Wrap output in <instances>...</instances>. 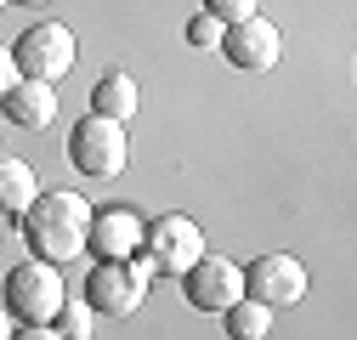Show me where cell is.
<instances>
[{"label":"cell","instance_id":"cell-17","mask_svg":"<svg viewBox=\"0 0 357 340\" xmlns=\"http://www.w3.org/2000/svg\"><path fill=\"white\" fill-rule=\"evenodd\" d=\"M188 40H193V46H221V23H215V17H204V12H199V17H193V23H188Z\"/></svg>","mask_w":357,"mask_h":340},{"label":"cell","instance_id":"cell-3","mask_svg":"<svg viewBox=\"0 0 357 340\" xmlns=\"http://www.w3.org/2000/svg\"><path fill=\"white\" fill-rule=\"evenodd\" d=\"M63 301H68V289H63V272L52 261H23V267L6 272V295H0L6 318H17V323H52Z\"/></svg>","mask_w":357,"mask_h":340},{"label":"cell","instance_id":"cell-1","mask_svg":"<svg viewBox=\"0 0 357 340\" xmlns=\"http://www.w3.org/2000/svg\"><path fill=\"white\" fill-rule=\"evenodd\" d=\"M23 244L34 261H74V255L85 249V238H91V204H85L79 193H40L29 210H23Z\"/></svg>","mask_w":357,"mask_h":340},{"label":"cell","instance_id":"cell-20","mask_svg":"<svg viewBox=\"0 0 357 340\" xmlns=\"http://www.w3.org/2000/svg\"><path fill=\"white\" fill-rule=\"evenodd\" d=\"M12 334V318H6V307H0V340H6Z\"/></svg>","mask_w":357,"mask_h":340},{"label":"cell","instance_id":"cell-21","mask_svg":"<svg viewBox=\"0 0 357 340\" xmlns=\"http://www.w3.org/2000/svg\"><path fill=\"white\" fill-rule=\"evenodd\" d=\"M17 6H46V0H17Z\"/></svg>","mask_w":357,"mask_h":340},{"label":"cell","instance_id":"cell-8","mask_svg":"<svg viewBox=\"0 0 357 340\" xmlns=\"http://www.w3.org/2000/svg\"><path fill=\"white\" fill-rule=\"evenodd\" d=\"M182 295H188V307L221 318L233 301H244V267L221 261V255H199V261L182 272Z\"/></svg>","mask_w":357,"mask_h":340},{"label":"cell","instance_id":"cell-9","mask_svg":"<svg viewBox=\"0 0 357 340\" xmlns=\"http://www.w3.org/2000/svg\"><path fill=\"white\" fill-rule=\"evenodd\" d=\"M244 295L261 307H301L306 301V267L295 261V255H261V261H250L244 272Z\"/></svg>","mask_w":357,"mask_h":340},{"label":"cell","instance_id":"cell-7","mask_svg":"<svg viewBox=\"0 0 357 340\" xmlns=\"http://www.w3.org/2000/svg\"><path fill=\"white\" fill-rule=\"evenodd\" d=\"M221 57H227L233 68H244V74H266V68H278V57H284V34H278V23H266L255 12L244 23L221 29Z\"/></svg>","mask_w":357,"mask_h":340},{"label":"cell","instance_id":"cell-15","mask_svg":"<svg viewBox=\"0 0 357 340\" xmlns=\"http://www.w3.org/2000/svg\"><path fill=\"white\" fill-rule=\"evenodd\" d=\"M52 329H57L63 340H91V329H97V312L85 307V301H79V307H74V301H63V307H57V318H52Z\"/></svg>","mask_w":357,"mask_h":340},{"label":"cell","instance_id":"cell-22","mask_svg":"<svg viewBox=\"0 0 357 340\" xmlns=\"http://www.w3.org/2000/svg\"><path fill=\"white\" fill-rule=\"evenodd\" d=\"M0 6H6V0H0Z\"/></svg>","mask_w":357,"mask_h":340},{"label":"cell","instance_id":"cell-5","mask_svg":"<svg viewBox=\"0 0 357 340\" xmlns=\"http://www.w3.org/2000/svg\"><path fill=\"white\" fill-rule=\"evenodd\" d=\"M125 159H130V142H125V125H114V119L85 114L74 131H68V164L79 170V176L108 182V176L125 170Z\"/></svg>","mask_w":357,"mask_h":340},{"label":"cell","instance_id":"cell-16","mask_svg":"<svg viewBox=\"0 0 357 340\" xmlns=\"http://www.w3.org/2000/svg\"><path fill=\"white\" fill-rule=\"evenodd\" d=\"M255 6H261V0H204V17H215L221 29H227V23L255 17Z\"/></svg>","mask_w":357,"mask_h":340},{"label":"cell","instance_id":"cell-19","mask_svg":"<svg viewBox=\"0 0 357 340\" xmlns=\"http://www.w3.org/2000/svg\"><path fill=\"white\" fill-rule=\"evenodd\" d=\"M12 85H17V63H12V52H6V46H0V97H6Z\"/></svg>","mask_w":357,"mask_h":340},{"label":"cell","instance_id":"cell-4","mask_svg":"<svg viewBox=\"0 0 357 340\" xmlns=\"http://www.w3.org/2000/svg\"><path fill=\"white\" fill-rule=\"evenodd\" d=\"M79 46H74V29L63 23H34L12 40V63H17V79H40V85H57L68 68H74Z\"/></svg>","mask_w":357,"mask_h":340},{"label":"cell","instance_id":"cell-2","mask_svg":"<svg viewBox=\"0 0 357 340\" xmlns=\"http://www.w3.org/2000/svg\"><path fill=\"white\" fill-rule=\"evenodd\" d=\"M148 289H153V267L148 255H125V261H97L85 272V307L102 312V318H130L148 307Z\"/></svg>","mask_w":357,"mask_h":340},{"label":"cell","instance_id":"cell-12","mask_svg":"<svg viewBox=\"0 0 357 340\" xmlns=\"http://www.w3.org/2000/svg\"><path fill=\"white\" fill-rule=\"evenodd\" d=\"M137 108H142V91H137V79L130 74H102L97 79V91H91V114L97 119H114V125H130L137 119Z\"/></svg>","mask_w":357,"mask_h":340},{"label":"cell","instance_id":"cell-13","mask_svg":"<svg viewBox=\"0 0 357 340\" xmlns=\"http://www.w3.org/2000/svg\"><path fill=\"white\" fill-rule=\"evenodd\" d=\"M40 199V176L23 159H0V216H23Z\"/></svg>","mask_w":357,"mask_h":340},{"label":"cell","instance_id":"cell-10","mask_svg":"<svg viewBox=\"0 0 357 340\" xmlns=\"http://www.w3.org/2000/svg\"><path fill=\"white\" fill-rule=\"evenodd\" d=\"M142 216L130 204H108V210H91V238L85 249H97V261H125V255L142 249Z\"/></svg>","mask_w":357,"mask_h":340},{"label":"cell","instance_id":"cell-6","mask_svg":"<svg viewBox=\"0 0 357 340\" xmlns=\"http://www.w3.org/2000/svg\"><path fill=\"white\" fill-rule=\"evenodd\" d=\"M142 255H148L153 272H176V278H182L199 255H204V233H199V222H188V216H153V222L142 227Z\"/></svg>","mask_w":357,"mask_h":340},{"label":"cell","instance_id":"cell-14","mask_svg":"<svg viewBox=\"0 0 357 340\" xmlns=\"http://www.w3.org/2000/svg\"><path fill=\"white\" fill-rule=\"evenodd\" d=\"M221 323H227L233 340H266V329H273V307H261V301H233L227 312H221Z\"/></svg>","mask_w":357,"mask_h":340},{"label":"cell","instance_id":"cell-18","mask_svg":"<svg viewBox=\"0 0 357 340\" xmlns=\"http://www.w3.org/2000/svg\"><path fill=\"white\" fill-rule=\"evenodd\" d=\"M6 340H63V334H57L52 323H23V329H12Z\"/></svg>","mask_w":357,"mask_h":340},{"label":"cell","instance_id":"cell-11","mask_svg":"<svg viewBox=\"0 0 357 340\" xmlns=\"http://www.w3.org/2000/svg\"><path fill=\"white\" fill-rule=\"evenodd\" d=\"M0 108H6V119L17 125V131H46V125L57 119V85H40V79H17L6 97H0Z\"/></svg>","mask_w":357,"mask_h":340}]
</instances>
